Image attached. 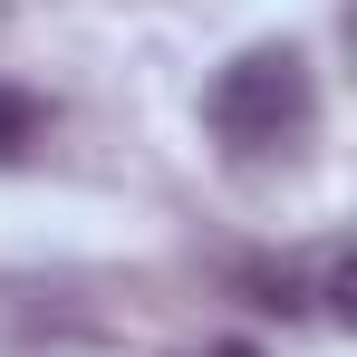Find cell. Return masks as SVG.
<instances>
[{"label":"cell","mask_w":357,"mask_h":357,"mask_svg":"<svg viewBox=\"0 0 357 357\" xmlns=\"http://www.w3.org/2000/svg\"><path fill=\"white\" fill-rule=\"evenodd\" d=\"M203 116H213V135L232 145L241 165H261V155H299V145H309V126H319L309 59H299L290 39H271V49H241V59L213 77Z\"/></svg>","instance_id":"1"},{"label":"cell","mask_w":357,"mask_h":357,"mask_svg":"<svg viewBox=\"0 0 357 357\" xmlns=\"http://www.w3.org/2000/svg\"><path fill=\"white\" fill-rule=\"evenodd\" d=\"M39 135H49V97H29V87H0V165H20Z\"/></svg>","instance_id":"2"},{"label":"cell","mask_w":357,"mask_h":357,"mask_svg":"<svg viewBox=\"0 0 357 357\" xmlns=\"http://www.w3.org/2000/svg\"><path fill=\"white\" fill-rule=\"evenodd\" d=\"M203 357H261V348H203Z\"/></svg>","instance_id":"3"}]
</instances>
